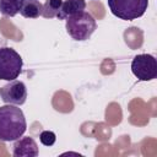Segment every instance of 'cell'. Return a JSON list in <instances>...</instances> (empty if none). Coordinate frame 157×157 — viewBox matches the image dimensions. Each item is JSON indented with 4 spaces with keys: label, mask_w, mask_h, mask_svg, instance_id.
I'll return each instance as SVG.
<instances>
[{
    "label": "cell",
    "mask_w": 157,
    "mask_h": 157,
    "mask_svg": "<svg viewBox=\"0 0 157 157\" xmlns=\"http://www.w3.org/2000/svg\"><path fill=\"white\" fill-rule=\"evenodd\" d=\"M110 12L124 21H132L141 16L147 10L148 0H108Z\"/></svg>",
    "instance_id": "3957f363"
},
{
    "label": "cell",
    "mask_w": 157,
    "mask_h": 157,
    "mask_svg": "<svg viewBox=\"0 0 157 157\" xmlns=\"http://www.w3.org/2000/svg\"><path fill=\"white\" fill-rule=\"evenodd\" d=\"M66 32L75 40H87L97 28L94 17L86 11L78 12L66 18Z\"/></svg>",
    "instance_id": "7a4b0ae2"
},
{
    "label": "cell",
    "mask_w": 157,
    "mask_h": 157,
    "mask_svg": "<svg viewBox=\"0 0 157 157\" xmlns=\"http://www.w3.org/2000/svg\"><path fill=\"white\" fill-rule=\"evenodd\" d=\"M23 60L11 47H0V80H16L22 72Z\"/></svg>",
    "instance_id": "277c9868"
},
{
    "label": "cell",
    "mask_w": 157,
    "mask_h": 157,
    "mask_svg": "<svg viewBox=\"0 0 157 157\" xmlns=\"http://www.w3.org/2000/svg\"><path fill=\"white\" fill-rule=\"evenodd\" d=\"M0 98L6 104L22 105L27 99V88L22 81L12 80L0 87Z\"/></svg>",
    "instance_id": "8992f818"
},
{
    "label": "cell",
    "mask_w": 157,
    "mask_h": 157,
    "mask_svg": "<svg viewBox=\"0 0 157 157\" xmlns=\"http://www.w3.org/2000/svg\"><path fill=\"white\" fill-rule=\"evenodd\" d=\"M61 4H63V0H45L42 9V16L45 18L56 17L61 7Z\"/></svg>",
    "instance_id": "8fae6325"
},
{
    "label": "cell",
    "mask_w": 157,
    "mask_h": 157,
    "mask_svg": "<svg viewBox=\"0 0 157 157\" xmlns=\"http://www.w3.org/2000/svg\"><path fill=\"white\" fill-rule=\"evenodd\" d=\"M85 9H86L85 0H65L63 1L56 17L59 20H66L70 16H74L78 12L85 11Z\"/></svg>",
    "instance_id": "ba28073f"
},
{
    "label": "cell",
    "mask_w": 157,
    "mask_h": 157,
    "mask_svg": "<svg viewBox=\"0 0 157 157\" xmlns=\"http://www.w3.org/2000/svg\"><path fill=\"white\" fill-rule=\"evenodd\" d=\"M25 0H0V13L4 16H15L21 11Z\"/></svg>",
    "instance_id": "30bf717a"
},
{
    "label": "cell",
    "mask_w": 157,
    "mask_h": 157,
    "mask_svg": "<svg viewBox=\"0 0 157 157\" xmlns=\"http://www.w3.org/2000/svg\"><path fill=\"white\" fill-rule=\"evenodd\" d=\"M42 9L43 4L38 0H25L20 13L26 18H37L42 16Z\"/></svg>",
    "instance_id": "9c48e42d"
},
{
    "label": "cell",
    "mask_w": 157,
    "mask_h": 157,
    "mask_svg": "<svg viewBox=\"0 0 157 157\" xmlns=\"http://www.w3.org/2000/svg\"><path fill=\"white\" fill-rule=\"evenodd\" d=\"M131 71L140 81H151L157 77V61L151 54H139L131 61Z\"/></svg>",
    "instance_id": "5b68a950"
},
{
    "label": "cell",
    "mask_w": 157,
    "mask_h": 157,
    "mask_svg": "<svg viewBox=\"0 0 157 157\" xmlns=\"http://www.w3.org/2000/svg\"><path fill=\"white\" fill-rule=\"evenodd\" d=\"M27 129L25 114L13 104L0 107V141L9 142L20 139Z\"/></svg>",
    "instance_id": "6da1fadb"
},
{
    "label": "cell",
    "mask_w": 157,
    "mask_h": 157,
    "mask_svg": "<svg viewBox=\"0 0 157 157\" xmlns=\"http://www.w3.org/2000/svg\"><path fill=\"white\" fill-rule=\"evenodd\" d=\"M39 153L38 145L33 137L25 136L15 140L12 146V155L13 157H37Z\"/></svg>",
    "instance_id": "52a82bcc"
},
{
    "label": "cell",
    "mask_w": 157,
    "mask_h": 157,
    "mask_svg": "<svg viewBox=\"0 0 157 157\" xmlns=\"http://www.w3.org/2000/svg\"><path fill=\"white\" fill-rule=\"evenodd\" d=\"M39 140L44 146H53L56 141V135L50 130H44L39 134Z\"/></svg>",
    "instance_id": "7c38bea8"
}]
</instances>
